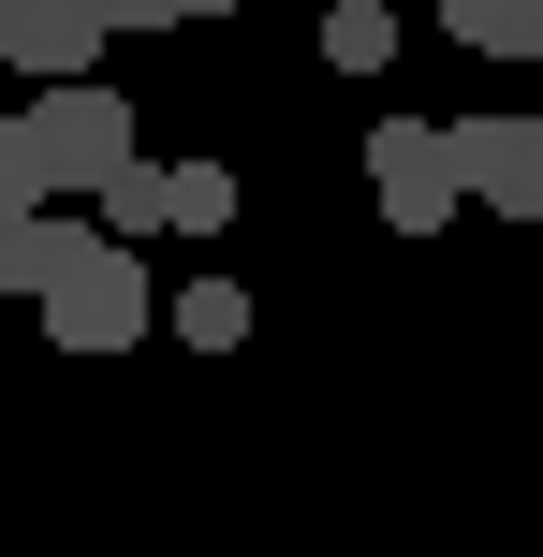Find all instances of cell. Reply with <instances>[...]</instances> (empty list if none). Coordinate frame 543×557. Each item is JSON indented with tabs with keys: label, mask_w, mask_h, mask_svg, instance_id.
<instances>
[{
	"label": "cell",
	"mask_w": 543,
	"mask_h": 557,
	"mask_svg": "<svg viewBox=\"0 0 543 557\" xmlns=\"http://www.w3.org/2000/svg\"><path fill=\"white\" fill-rule=\"evenodd\" d=\"M470 59H543V0H427Z\"/></svg>",
	"instance_id": "52a82bcc"
},
{
	"label": "cell",
	"mask_w": 543,
	"mask_h": 557,
	"mask_svg": "<svg viewBox=\"0 0 543 557\" xmlns=\"http://www.w3.org/2000/svg\"><path fill=\"white\" fill-rule=\"evenodd\" d=\"M29 308H45V352H133V337L162 323V294H147V264L118 250V235H88Z\"/></svg>",
	"instance_id": "6da1fadb"
},
{
	"label": "cell",
	"mask_w": 543,
	"mask_h": 557,
	"mask_svg": "<svg viewBox=\"0 0 543 557\" xmlns=\"http://www.w3.org/2000/svg\"><path fill=\"white\" fill-rule=\"evenodd\" d=\"M29 162H45V191H88L103 162H133V103H118L103 74H45V103L15 117Z\"/></svg>",
	"instance_id": "3957f363"
},
{
	"label": "cell",
	"mask_w": 543,
	"mask_h": 557,
	"mask_svg": "<svg viewBox=\"0 0 543 557\" xmlns=\"http://www.w3.org/2000/svg\"><path fill=\"white\" fill-rule=\"evenodd\" d=\"M74 250H88V221H45V206H15V221H0V294H45Z\"/></svg>",
	"instance_id": "8992f818"
},
{
	"label": "cell",
	"mask_w": 543,
	"mask_h": 557,
	"mask_svg": "<svg viewBox=\"0 0 543 557\" xmlns=\"http://www.w3.org/2000/svg\"><path fill=\"white\" fill-rule=\"evenodd\" d=\"M162 323L192 337V352H235V337H250V294H235V278H192V294H162Z\"/></svg>",
	"instance_id": "30bf717a"
},
{
	"label": "cell",
	"mask_w": 543,
	"mask_h": 557,
	"mask_svg": "<svg viewBox=\"0 0 543 557\" xmlns=\"http://www.w3.org/2000/svg\"><path fill=\"white\" fill-rule=\"evenodd\" d=\"M441 133H456L470 206H499V221H543V103H485V117H441Z\"/></svg>",
	"instance_id": "277c9868"
},
{
	"label": "cell",
	"mask_w": 543,
	"mask_h": 557,
	"mask_svg": "<svg viewBox=\"0 0 543 557\" xmlns=\"http://www.w3.org/2000/svg\"><path fill=\"white\" fill-rule=\"evenodd\" d=\"M162 221H176V235H221V221H235V176H221V162H162Z\"/></svg>",
	"instance_id": "8fae6325"
},
{
	"label": "cell",
	"mask_w": 543,
	"mask_h": 557,
	"mask_svg": "<svg viewBox=\"0 0 543 557\" xmlns=\"http://www.w3.org/2000/svg\"><path fill=\"white\" fill-rule=\"evenodd\" d=\"M88 206H103L88 235H118V250H133V235H162V162H103V176H88Z\"/></svg>",
	"instance_id": "9c48e42d"
},
{
	"label": "cell",
	"mask_w": 543,
	"mask_h": 557,
	"mask_svg": "<svg viewBox=\"0 0 543 557\" xmlns=\"http://www.w3.org/2000/svg\"><path fill=\"white\" fill-rule=\"evenodd\" d=\"M397 59V0H323V74H382Z\"/></svg>",
	"instance_id": "ba28073f"
},
{
	"label": "cell",
	"mask_w": 543,
	"mask_h": 557,
	"mask_svg": "<svg viewBox=\"0 0 543 557\" xmlns=\"http://www.w3.org/2000/svg\"><path fill=\"white\" fill-rule=\"evenodd\" d=\"M103 0H0V59L15 74H103Z\"/></svg>",
	"instance_id": "5b68a950"
},
{
	"label": "cell",
	"mask_w": 543,
	"mask_h": 557,
	"mask_svg": "<svg viewBox=\"0 0 543 557\" xmlns=\"http://www.w3.org/2000/svg\"><path fill=\"white\" fill-rule=\"evenodd\" d=\"M368 206H382V235H456V206H470L456 133L441 117H382L368 133Z\"/></svg>",
	"instance_id": "7a4b0ae2"
},
{
	"label": "cell",
	"mask_w": 543,
	"mask_h": 557,
	"mask_svg": "<svg viewBox=\"0 0 543 557\" xmlns=\"http://www.w3.org/2000/svg\"><path fill=\"white\" fill-rule=\"evenodd\" d=\"M15 206H45V162H29V133L0 117V221H15Z\"/></svg>",
	"instance_id": "7c38bea8"
},
{
	"label": "cell",
	"mask_w": 543,
	"mask_h": 557,
	"mask_svg": "<svg viewBox=\"0 0 543 557\" xmlns=\"http://www.w3.org/2000/svg\"><path fill=\"white\" fill-rule=\"evenodd\" d=\"M176 15H235V0H176Z\"/></svg>",
	"instance_id": "4fadbf2b"
}]
</instances>
